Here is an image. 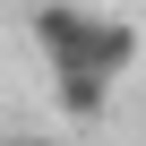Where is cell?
Here are the masks:
<instances>
[{
	"mask_svg": "<svg viewBox=\"0 0 146 146\" xmlns=\"http://www.w3.org/2000/svg\"><path fill=\"white\" fill-rule=\"evenodd\" d=\"M112 86H120V78H95V69H52V103H60L69 120H103Z\"/></svg>",
	"mask_w": 146,
	"mask_h": 146,
	"instance_id": "cell-1",
	"label": "cell"
}]
</instances>
